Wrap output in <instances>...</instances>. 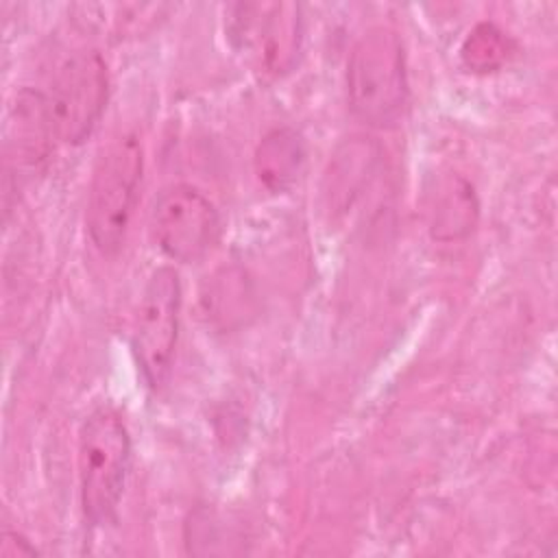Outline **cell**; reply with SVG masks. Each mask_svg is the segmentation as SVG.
<instances>
[{
	"instance_id": "cell-1",
	"label": "cell",
	"mask_w": 558,
	"mask_h": 558,
	"mask_svg": "<svg viewBox=\"0 0 558 558\" xmlns=\"http://www.w3.org/2000/svg\"><path fill=\"white\" fill-rule=\"evenodd\" d=\"M408 98V65L399 35L388 26L368 28L347 59L351 113L368 126L392 129L403 120Z\"/></svg>"
},
{
	"instance_id": "cell-2",
	"label": "cell",
	"mask_w": 558,
	"mask_h": 558,
	"mask_svg": "<svg viewBox=\"0 0 558 558\" xmlns=\"http://www.w3.org/2000/svg\"><path fill=\"white\" fill-rule=\"evenodd\" d=\"M131 469V434L122 416L96 408L78 429V497L89 525L113 521Z\"/></svg>"
},
{
	"instance_id": "cell-3",
	"label": "cell",
	"mask_w": 558,
	"mask_h": 558,
	"mask_svg": "<svg viewBox=\"0 0 558 558\" xmlns=\"http://www.w3.org/2000/svg\"><path fill=\"white\" fill-rule=\"evenodd\" d=\"M144 153L135 135L126 133L100 153L87 192L85 225L92 244L102 253H116L126 235L142 181Z\"/></svg>"
},
{
	"instance_id": "cell-4",
	"label": "cell",
	"mask_w": 558,
	"mask_h": 558,
	"mask_svg": "<svg viewBox=\"0 0 558 558\" xmlns=\"http://www.w3.org/2000/svg\"><path fill=\"white\" fill-rule=\"evenodd\" d=\"M227 35L240 52L264 76H283L296 63L303 20L294 2H244L229 9Z\"/></svg>"
},
{
	"instance_id": "cell-5",
	"label": "cell",
	"mask_w": 558,
	"mask_h": 558,
	"mask_svg": "<svg viewBox=\"0 0 558 558\" xmlns=\"http://www.w3.org/2000/svg\"><path fill=\"white\" fill-rule=\"evenodd\" d=\"M181 316V281L172 266H159L150 272L137 303L131 329V347L144 381L159 390L166 386Z\"/></svg>"
},
{
	"instance_id": "cell-6",
	"label": "cell",
	"mask_w": 558,
	"mask_h": 558,
	"mask_svg": "<svg viewBox=\"0 0 558 558\" xmlns=\"http://www.w3.org/2000/svg\"><path fill=\"white\" fill-rule=\"evenodd\" d=\"M57 140L83 144L102 118L109 98V74L96 50L70 54L54 72L46 94Z\"/></svg>"
},
{
	"instance_id": "cell-7",
	"label": "cell",
	"mask_w": 558,
	"mask_h": 558,
	"mask_svg": "<svg viewBox=\"0 0 558 558\" xmlns=\"http://www.w3.org/2000/svg\"><path fill=\"white\" fill-rule=\"evenodd\" d=\"M150 231L166 257L192 264L218 244L222 222L216 205L198 187L174 183L157 196L150 211Z\"/></svg>"
},
{
	"instance_id": "cell-8",
	"label": "cell",
	"mask_w": 558,
	"mask_h": 558,
	"mask_svg": "<svg viewBox=\"0 0 558 558\" xmlns=\"http://www.w3.org/2000/svg\"><path fill=\"white\" fill-rule=\"evenodd\" d=\"M57 140L46 94L22 87L9 105L4 126L7 177H24L37 172Z\"/></svg>"
},
{
	"instance_id": "cell-9",
	"label": "cell",
	"mask_w": 558,
	"mask_h": 558,
	"mask_svg": "<svg viewBox=\"0 0 558 558\" xmlns=\"http://www.w3.org/2000/svg\"><path fill=\"white\" fill-rule=\"evenodd\" d=\"M305 157L307 150L301 133L290 126H277L268 131L255 148V174L268 192L283 194L301 179Z\"/></svg>"
},
{
	"instance_id": "cell-10",
	"label": "cell",
	"mask_w": 558,
	"mask_h": 558,
	"mask_svg": "<svg viewBox=\"0 0 558 558\" xmlns=\"http://www.w3.org/2000/svg\"><path fill=\"white\" fill-rule=\"evenodd\" d=\"M477 218V201L473 187L464 179L447 181L432 207V235L436 240H458L473 231Z\"/></svg>"
},
{
	"instance_id": "cell-11",
	"label": "cell",
	"mask_w": 558,
	"mask_h": 558,
	"mask_svg": "<svg viewBox=\"0 0 558 558\" xmlns=\"http://www.w3.org/2000/svg\"><path fill=\"white\" fill-rule=\"evenodd\" d=\"M510 54V37L493 22H480L462 41V63L473 72H493Z\"/></svg>"
},
{
	"instance_id": "cell-12",
	"label": "cell",
	"mask_w": 558,
	"mask_h": 558,
	"mask_svg": "<svg viewBox=\"0 0 558 558\" xmlns=\"http://www.w3.org/2000/svg\"><path fill=\"white\" fill-rule=\"evenodd\" d=\"M2 556H35L37 549L17 532H4L2 534V549H0Z\"/></svg>"
}]
</instances>
